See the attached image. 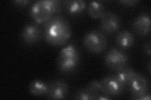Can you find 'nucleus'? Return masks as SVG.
<instances>
[{
	"label": "nucleus",
	"instance_id": "11",
	"mask_svg": "<svg viewBox=\"0 0 151 100\" xmlns=\"http://www.w3.org/2000/svg\"><path fill=\"white\" fill-rule=\"evenodd\" d=\"M136 35L141 37L148 36L150 33V18L147 13H142L137 16L132 24Z\"/></svg>",
	"mask_w": 151,
	"mask_h": 100
},
{
	"label": "nucleus",
	"instance_id": "1",
	"mask_svg": "<svg viewBox=\"0 0 151 100\" xmlns=\"http://www.w3.org/2000/svg\"><path fill=\"white\" fill-rule=\"evenodd\" d=\"M43 36L50 45L59 47L68 42L72 35V28L64 16L56 15L43 25Z\"/></svg>",
	"mask_w": 151,
	"mask_h": 100
},
{
	"label": "nucleus",
	"instance_id": "15",
	"mask_svg": "<svg viewBox=\"0 0 151 100\" xmlns=\"http://www.w3.org/2000/svg\"><path fill=\"white\" fill-rule=\"evenodd\" d=\"M88 15L93 19H100L106 12L105 6L102 1H90L86 6Z\"/></svg>",
	"mask_w": 151,
	"mask_h": 100
},
{
	"label": "nucleus",
	"instance_id": "12",
	"mask_svg": "<svg viewBox=\"0 0 151 100\" xmlns=\"http://www.w3.org/2000/svg\"><path fill=\"white\" fill-rule=\"evenodd\" d=\"M63 8L69 15L78 16L81 15L86 8V2L84 0H64Z\"/></svg>",
	"mask_w": 151,
	"mask_h": 100
},
{
	"label": "nucleus",
	"instance_id": "3",
	"mask_svg": "<svg viewBox=\"0 0 151 100\" xmlns=\"http://www.w3.org/2000/svg\"><path fill=\"white\" fill-rule=\"evenodd\" d=\"M81 62V54L78 46L69 43L59 52L57 59V66L60 73L71 74L78 70Z\"/></svg>",
	"mask_w": 151,
	"mask_h": 100
},
{
	"label": "nucleus",
	"instance_id": "20",
	"mask_svg": "<svg viewBox=\"0 0 151 100\" xmlns=\"http://www.w3.org/2000/svg\"><path fill=\"white\" fill-rule=\"evenodd\" d=\"M30 0H15L13 3L18 8H25L31 3Z\"/></svg>",
	"mask_w": 151,
	"mask_h": 100
},
{
	"label": "nucleus",
	"instance_id": "5",
	"mask_svg": "<svg viewBox=\"0 0 151 100\" xmlns=\"http://www.w3.org/2000/svg\"><path fill=\"white\" fill-rule=\"evenodd\" d=\"M129 56L121 49L112 47L108 50L104 57V62L107 68L113 72L129 64Z\"/></svg>",
	"mask_w": 151,
	"mask_h": 100
},
{
	"label": "nucleus",
	"instance_id": "6",
	"mask_svg": "<svg viewBox=\"0 0 151 100\" xmlns=\"http://www.w3.org/2000/svg\"><path fill=\"white\" fill-rule=\"evenodd\" d=\"M126 88L130 93V98L135 100H138L140 97L150 91L149 79L138 73H136Z\"/></svg>",
	"mask_w": 151,
	"mask_h": 100
},
{
	"label": "nucleus",
	"instance_id": "10",
	"mask_svg": "<svg viewBox=\"0 0 151 100\" xmlns=\"http://www.w3.org/2000/svg\"><path fill=\"white\" fill-rule=\"evenodd\" d=\"M69 92V86L65 81L56 79L49 82L47 96L50 99H62L66 98Z\"/></svg>",
	"mask_w": 151,
	"mask_h": 100
},
{
	"label": "nucleus",
	"instance_id": "14",
	"mask_svg": "<svg viewBox=\"0 0 151 100\" xmlns=\"http://www.w3.org/2000/svg\"><path fill=\"white\" fill-rule=\"evenodd\" d=\"M116 45L122 50L130 48L135 43V37L129 30H122L115 36Z\"/></svg>",
	"mask_w": 151,
	"mask_h": 100
},
{
	"label": "nucleus",
	"instance_id": "4",
	"mask_svg": "<svg viewBox=\"0 0 151 100\" xmlns=\"http://www.w3.org/2000/svg\"><path fill=\"white\" fill-rule=\"evenodd\" d=\"M83 43L84 47L89 52L94 54H100L105 51L108 40L103 32L92 30L85 34Z\"/></svg>",
	"mask_w": 151,
	"mask_h": 100
},
{
	"label": "nucleus",
	"instance_id": "23",
	"mask_svg": "<svg viewBox=\"0 0 151 100\" xmlns=\"http://www.w3.org/2000/svg\"><path fill=\"white\" fill-rule=\"evenodd\" d=\"M150 66H151V61H150V60L149 61V63H148V65H147V71H148V72H149V74H150V73H151V68H150Z\"/></svg>",
	"mask_w": 151,
	"mask_h": 100
},
{
	"label": "nucleus",
	"instance_id": "21",
	"mask_svg": "<svg viewBox=\"0 0 151 100\" xmlns=\"http://www.w3.org/2000/svg\"><path fill=\"white\" fill-rule=\"evenodd\" d=\"M144 51L145 54L148 56H150V54H151V48H150V41L148 40L147 41H146L145 43V44L144 45Z\"/></svg>",
	"mask_w": 151,
	"mask_h": 100
},
{
	"label": "nucleus",
	"instance_id": "17",
	"mask_svg": "<svg viewBox=\"0 0 151 100\" xmlns=\"http://www.w3.org/2000/svg\"><path fill=\"white\" fill-rule=\"evenodd\" d=\"M96 96L86 86L76 90L73 94V98L77 100L96 99Z\"/></svg>",
	"mask_w": 151,
	"mask_h": 100
},
{
	"label": "nucleus",
	"instance_id": "16",
	"mask_svg": "<svg viewBox=\"0 0 151 100\" xmlns=\"http://www.w3.org/2000/svg\"><path fill=\"white\" fill-rule=\"evenodd\" d=\"M136 73L137 72L133 68L131 67L129 65H127L122 68L115 71L113 74H114L127 87V84L129 83L131 79L133 78Z\"/></svg>",
	"mask_w": 151,
	"mask_h": 100
},
{
	"label": "nucleus",
	"instance_id": "13",
	"mask_svg": "<svg viewBox=\"0 0 151 100\" xmlns=\"http://www.w3.org/2000/svg\"><path fill=\"white\" fill-rule=\"evenodd\" d=\"M49 82L41 79L32 80L28 86V91L33 96L43 97L47 96L49 91Z\"/></svg>",
	"mask_w": 151,
	"mask_h": 100
},
{
	"label": "nucleus",
	"instance_id": "9",
	"mask_svg": "<svg viewBox=\"0 0 151 100\" xmlns=\"http://www.w3.org/2000/svg\"><path fill=\"white\" fill-rule=\"evenodd\" d=\"M121 23V19L117 14L106 11L100 18V27L102 32L107 34H113L119 30Z\"/></svg>",
	"mask_w": 151,
	"mask_h": 100
},
{
	"label": "nucleus",
	"instance_id": "22",
	"mask_svg": "<svg viewBox=\"0 0 151 100\" xmlns=\"http://www.w3.org/2000/svg\"><path fill=\"white\" fill-rule=\"evenodd\" d=\"M113 99V97L108 96L107 94H101L98 95L96 98V99H100V100H108V99Z\"/></svg>",
	"mask_w": 151,
	"mask_h": 100
},
{
	"label": "nucleus",
	"instance_id": "18",
	"mask_svg": "<svg viewBox=\"0 0 151 100\" xmlns=\"http://www.w3.org/2000/svg\"><path fill=\"white\" fill-rule=\"evenodd\" d=\"M86 87L96 96L101 94H104L100 80L93 79L86 85Z\"/></svg>",
	"mask_w": 151,
	"mask_h": 100
},
{
	"label": "nucleus",
	"instance_id": "8",
	"mask_svg": "<svg viewBox=\"0 0 151 100\" xmlns=\"http://www.w3.org/2000/svg\"><path fill=\"white\" fill-rule=\"evenodd\" d=\"M43 36V30L35 23H29L25 25L21 31L22 41L28 45L37 44Z\"/></svg>",
	"mask_w": 151,
	"mask_h": 100
},
{
	"label": "nucleus",
	"instance_id": "7",
	"mask_svg": "<svg viewBox=\"0 0 151 100\" xmlns=\"http://www.w3.org/2000/svg\"><path fill=\"white\" fill-rule=\"evenodd\" d=\"M104 94L111 97L120 96L126 89L125 84L114 74H108L100 80Z\"/></svg>",
	"mask_w": 151,
	"mask_h": 100
},
{
	"label": "nucleus",
	"instance_id": "19",
	"mask_svg": "<svg viewBox=\"0 0 151 100\" xmlns=\"http://www.w3.org/2000/svg\"><path fill=\"white\" fill-rule=\"evenodd\" d=\"M123 6L126 7H133L139 2L138 0H121L119 1Z\"/></svg>",
	"mask_w": 151,
	"mask_h": 100
},
{
	"label": "nucleus",
	"instance_id": "2",
	"mask_svg": "<svg viewBox=\"0 0 151 100\" xmlns=\"http://www.w3.org/2000/svg\"><path fill=\"white\" fill-rule=\"evenodd\" d=\"M63 9V1L60 0H39L31 6L29 14L35 23L44 25Z\"/></svg>",
	"mask_w": 151,
	"mask_h": 100
}]
</instances>
